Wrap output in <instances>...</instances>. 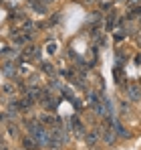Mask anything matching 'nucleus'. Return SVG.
<instances>
[{
    "instance_id": "7",
    "label": "nucleus",
    "mask_w": 141,
    "mask_h": 150,
    "mask_svg": "<svg viewBox=\"0 0 141 150\" xmlns=\"http://www.w3.org/2000/svg\"><path fill=\"white\" fill-rule=\"evenodd\" d=\"M2 71L8 75V77H12L14 75V71H16V67L12 65V63H4V67H2Z\"/></svg>"
},
{
    "instance_id": "6",
    "label": "nucleus",
    "mask_w": 141,
    "mask_h": 150,
    "mask_svg": "<svg viewBox=\"0 0 141 150\" xmlns=\"http://www.w3.org/2000/svg\"><path fill=\"white\" fill-rule=\"evenodd\" d=\"M22 146H24V150H36V148H38V144H36L32 138H24V140H22Z\"/></svg>"
},
{
    "instance_id": "9",
    "label": "nucleus",
    "mask_w": 141,
    "mask_h": 150,
    "mask_svg": "<svg viewBox=\"0 0 141 150\" xmlns=\"http://www.w3.org/2000/svg\"><path fill=\"white\" fill-rule=\"evenodd\" d=\"M43 69H45L47 73H52V71H54V67H52V65H48V63H45V67H43Z\"/></svg>"
},
{
    "instance_id": "13",
    "label": "nucleus",
    "mask_w": 141,
    "mask_h": 150,
    "mask_svg": "<svg viewBox=\"0 0 141 150\" xmlns=\"http://www.w3.org/2000/svg\"><path fill=\"white\" fill-rule=\"evenodd\" d=\"M0 150H8V148H6V144H0Z\"/></svg>"
},
{
    "instance_id": "4",
    "label": "nucleus",
    "mask_w": 141,
    "mask_h": 150,
    "mask_svg": "<svg viewBox=\"0 0 141 150\" xmlns=\"http://www.w3.org/2000/svg\"><path fill=\"white\" fill-rule=\"evenodd\" d=\"M103 136V128H93L89 134H85V138H87V144L89 146H95L97 144V140Z\"/></svg>"
},
{
    "instance_id": "12",
    "label": "nucleus",
    "mask_w": 141,
    "mask_h": 150,
    "mask_svg": "<svg viewBox=\"0 0 141 150\" xmlns=\"http://www.w3.org/2000/svg\"><path fill=\"white\" fill-rule=\"evenodd\" d=\"M129 2H131V4H139L141 0H129Z\"/></svg>"
},
{
    "instance_id": "8",
    "label": "nucleus",
    "mask_w": 141,
    "mask_h": 150,
    "mask_svg": "<svg viewBox=\"0 0 141 150\" xmlns=\"http://www.w3.org/2000/svg\"><path fill=\"white\" fill-rule=\"evenodd\" d=\"M54 51H57V45H54V43H48V45H47V53H48V55H52Z\"/></svg>"
},
{
    "instance_id": "14",
    "label": "nucleus",
    "mask_w": 141,
    "mask_h": 150,
    "mask_svg": "<svg viewBox=\"0 0 141 150\" xmlns=\"http://www.w3.org/2000/svg\"><path fill=\"white\" fill-rule=\"evenodd\" d=\"M47 2H52V0H47Z\"/></svg>"
},
{
    "instance_id": "11",
    "label": "nucleus",
    "mask_w": 141,
    "mask_h": 150,
    "mask_svg": "<svg viewBox=\"0 0 141 150\" xmlns=\"http://www.w3.org/2000/svg\"><path fill=\"white\" fill-rule=\"evenodd\" d=\"M6 118H8L6 112H0V122H6Z\"/></svg>"
},
{
    "instance_id": "5",
    "label": "nucleus",
    "mask_w": 141,
    "mask_h": 150,
    "mask_svg": "<svg viewBox=\"0 0 141 150\" xmlns=\"http://www.w3.org/2000/svg\"><path fill=\"white\" fill-rule=\"evenodd\" d=\"M113 77H115L117 83H123V79H125V71H123L121 65H115V69H113Z\"/></svg>"
},
{
    "instance_id": "1",
    "label": "nucleus",
    "mask_w": 141,
    "mask_h": 150,
    "mask_svg": "<svg viewBox=\"0 0 141 150\" xmlns=\"http://www.w3.org/2000/svg\"><path fill=\"white\" fill-rule=\"evenodd\" d=\"M26 126H28L30 138L38 146H48V140H50V130L48 128H45L43 124H38V122H26Z\"/></svg>"
},
{
    "instance_id": "3",
    "label": "nucleus",
    "mask_w": 141,
    "mask_h": 150,
    "mask_svg": "<svg viewBox=\"0 0 141 150\" xmlns=\"http://www.w3.org/2000/svg\"><path fill=\"white\" fill-rule=\"evenodd\" d=\"M125 91H127V98L131 101H139L141 100V87L137 83H127L125 85Z\"/></svg>"
},
{
    "instance_id": "2",
    "label": "nucleus",
    "mask_w": 141,
    "mask_h": 150,
    "mask_svg": "<svg viewBox=\"0 0 141 150\" xmlns=\"http://www.w3.org/2000/svg\"><path fill=\"white\" fill-rule=\"evenodd\" d=\"M67 128L73 130L79 138H83V136L87 134V130H85V126H83V122H81V118H79V116H73V118H70V124L67 126Z\"/></svg>"
},
{
    "instance_id": "10",
    "label": "nucleus",
    "mask_w": 141,
    "mask_h": 150,
    "mask_svg": "<svg viewBox=\"0 0 141 150\" xmlns=\"http://www.w3.org/2000/svg\"><path fill=\"white\" fill-rule=\"evenodd\" d=\"M121 112H123L125 116H129V108H127V103H123V105H121Z\"/></svg>"
}]
</instances>
